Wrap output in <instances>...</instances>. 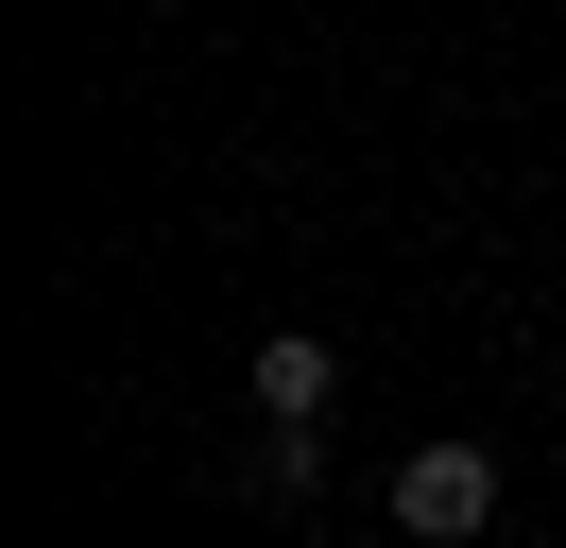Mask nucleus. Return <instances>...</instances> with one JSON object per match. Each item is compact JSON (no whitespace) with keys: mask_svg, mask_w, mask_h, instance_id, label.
Returning a JSON list of instances; mask_svg holds the SVG:
<instances>
[{"mask_svg":"<svg viewBox=\"0 0 566 548\" xmlns=\"http://www.w3.org/2000/svg\"><path fill=\"white\" fill-rule=\"evenodd\" d=\"M258 411H275V463H310V429L344 411V360H326L310 326H275V342H258Z\"/></svg>","mask_w":566,"mask_h":548,"instance_id":"2","label":"nucleus"},{"mask_svg":"<svg viewBox=\"0 0 566 548\" xmlns=\"http://www.w3.org/2000/svg\"><path fill=\"white\" fill-rule=\"evenodd\" d=\"M395 531L412 548H481L497 531V445H412L395 463Z\"/></svg>","mask_w":566,"mask_h":548,"instance_id":"1","label":"nucleus"}]
</instances>
